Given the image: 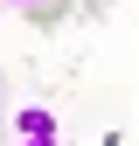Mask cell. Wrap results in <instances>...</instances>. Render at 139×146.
<instances>
[{"mask_svg":"<svg viewBox=\"0 0 139 146\" xmlns=\"http://www.w3.org/2000/svg\"><path fill=\"white\" fill-rule=\"evenodd\" d=\"M21 146H56V139H21Z\"/></svg>","mask_w":139,"mask_h":146,"instance_id":"3","label":"cell"},{"mask_svg":"<svg viewBox=\"0 0 139 146\" xmlns=\"http://www.w3.org/2000/svg\"><path fill=\"white\" fill-rule=\"evenodd\" d=\"M0 7H21V14H28V7H42V0H0Z\"/></svg>","mask_w":139,"mask_h":146,"instance_id":"2","label":"cell"},{"mask_svg":"<svg viewBox=\"0 0 139 146\" xmlns=\"http://www.w3.org/2000/svg\"><path fill=\"white\" fill-rule=\"evenodd\" d=\"M14 132H21V139H56V118H49V111H21Z\"/></svg>","mask_w":139,"mask_h":146,"instance_id":"1","label":"cell"}]
</instances>
